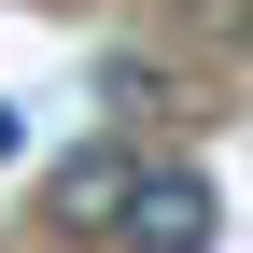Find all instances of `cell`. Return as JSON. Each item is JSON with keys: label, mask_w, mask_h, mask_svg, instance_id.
<instances>
[{"label": "cell", "mask_w": 253, "mask_h": 253, "mask_svg": "<svg viewBox=\"0 0 253 253\" xmlns=\"http://www.w3.org/2000/svg\"><path fill=\"white\" fill-rule=\"evenodd\" d=\"M225 239V197H211V169H155L141 155V197H126L113 253H211Z\"/></svg>", "instance_id": "1"}, {"label": "cell", "mask_w": 253, "mask_h": 253, "mask_svg": "<svg viewBox=\"0 0 253 253\" xmlns=\"http://www.w3.org/2000/svg\"><path fill=\"white\" fill-rule=\"evenodd\" d=\"M126 197H141V155H126V141L56 155V183H42V211H56L71 239H113V225H126Z\"/></svg>", "instance_id": "2"}, {"label": "cell", "mask_w": 253, "mask_h": 253, "mask_svg": "<svg viewBox=\"0 0 253 253\" xmlns=\"http://www.w3.org/2000/svg\"><path fill=\"white\" fill-rule=\"evenodd\" d=\"M99 99H113V113H169V99H183V84H169V71H155V56H113V71H99Z\"/></svg>", "instance_id": "3"}, {"label": "cell", "mask_w": 253, "mask_h": 253, "mask_svg": "<svg viewBox=\"0 0 253 253\" xmlns=\"http://www.w3.org/2000/svg\"><path fill=\"white\" fill-rule=\"evenodd\" d=\"M0 155H28V113H14V99H0Z\"/></svg>", "instance_id": "4"}, {"label": "cell", "mask_w": 253, "mask_h": 253, "mask_svg": "<svg viewBox=\"0 0 253 253\" xmlns=\"http://www.w3.org/2000/svg\"><path fill=\"white\" fill-rule=\"evenodd\" d=\"M42 14H71V0H42Z\"/></svg>", "instance_id": "5"}]
</instances>
